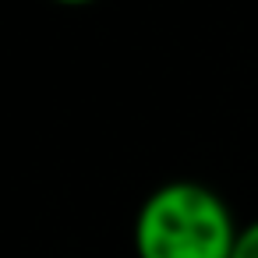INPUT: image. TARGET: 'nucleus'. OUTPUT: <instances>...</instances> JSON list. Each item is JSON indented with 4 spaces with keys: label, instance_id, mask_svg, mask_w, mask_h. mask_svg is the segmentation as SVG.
Segmentation results:
<instances>
[{
    "label": "nucleus",
    "instance_id": "3",
    "mask_svg": "<svg viewBox=\"0 0 258 258\" xmlns=\"http://www.w3.org/2000/svg\"><path fill=\"white\" fill-rule=\"evenodd\" d=\"M50 4H60V8H89V4H99V0H50Z\"/></svg>",
    "mask_w": 258,
    "mask_h": 258
},
{
    "label": "nucleus",
    "instance_id": "2",
    "mask_svg": "<svg viewBox=\"0 0 258 258\" xmlns=\"http://www.w3.org/2000/svg\"><path fill=\"white\" fill-rule=\"evenodd\" d=\"M230 258H258V219L244 223L237 230V240H233V254Z\"/></svg>",
    "mask_w": 258,
    "mask_h": 258
},
{
    "label": "nucleus",
    "instance_id": "1",
    "mask_svg": "<svg viewBox=\"0 0 258 258\" xmlns=\"http://www.w3.org/2000/svg\"><path fill=\"white\" fill-rule=\"evenodd\" d=\"M230 205L198 180L159 184L135 216L138 258H230L237 240Z\"/></svg>",
    "mask_w": 258,
    "mask_h": 258
}]
</instances>
